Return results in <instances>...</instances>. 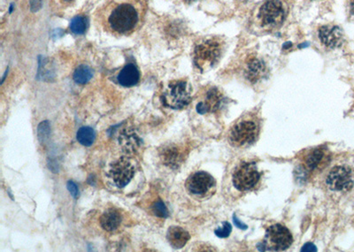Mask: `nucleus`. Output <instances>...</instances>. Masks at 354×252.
Segmentation results:
<instances>
[{
	"label": "nucleus",
	"instance_id": "nucleus-1",
	"mask_svg": "<svg viewBox=\"0 0 354 252\" xmlns=\"http://www.w3.org/2000/svg\"><path fill=\"white\" fill-rule=\"evenodd\" d=\"M144 12L143 0H109L97 15L108 32L128 36L139 28Z\"/></svg>",
	"mask_w": 354,
	"mask_h": 252
},
{
	"label": "nucleus",
	"instance_id": "nucleus-2",
	"mask_svg": "<svg viewBox=\"0 0 354 252\" xmlns=\"http://www.w3.org/2000/svg\"><path fill=\"white\" fill-rule=\"evenodd\" d=\"M222 45L217 38L207 39L198 43L194 50V64L200 70L214 67L219 61Z\"/></svg>",
	"mask_w": 354,
	"mask_h": 252
},
{
	"label": "nucleus",
	"instance_id": "nucleus-3",
	"mask_svg": "<svg viewBox=\"0 0 354 252\" xmlns=\"http://www.w3.org/2000/svg\"><path fill=\"white\" fill-rule=\"evenodd\" d=\"M260 131L257 122L254 120L245 119L236 122L232 126L228 140L235 147L247 146L256 141Z\"/></svg>",
	"mask_w": 354,
	"mask_h": 252
},
{
	"label": "nucleus",
	"instance_id": "nucleus-4",
	"mask_svg": "<svg viewBox=\"0 0 354 252\" xmlns=\"http://www.w3.org/2000/svg\"><path fill=\"white\" fill-rule=\"evenodd\" d=\"M287 7L283 0H266L259 11L262 25L268 29L278 28L286 18Z\"/></svg>",
	"mask_w": 354,
	"mask_h": 252
},
{
	"label": "nucleus",
	"instance_id": "nucleus-5",
	"mask_svg": "<svg viewBox=\"0 0 354 252\" xmlns=\"http://www.w3.org/2000/svg\"><path fill=\"white\" fill-rule=\"evenodd\" d=\"M161 100L165 106L172 109H182L191 100L190 88L184 81H177L169 84L165 90Z\"/></svg>",
	"mask_w": 354,
	"mask_h": 252
},
{
	"label": "nucleus",
	"instance_id": "nucleus-6",
	"mask_svg": "<svg viewBox=\"0 0 354 252\" xmlns=\"http://www.w3.org/2000/svg\"><path fill=\"white\" fill-rule=\"evenodd\" d=\"M293 237L287 227L280 224L273 225L266 231L263 240V250L272 252H283L291 246Z\"/></svg>",
	"mask_w": 354,
	"mask_h": 252
},
{
	"label": "nucleus",
	"instance_id": "nucleus-7",
	"mask_svg": "<svg viewBox=\"0 0 354 252\" xmlns=\"http://www.w3.org/2000/svg\"><path fill=\"white\" fill-rule=\"evenodd\" d=\"M261 173L258 171L257 167L254 163L244 162L241 163L236 171L233 173V184L236 189L241 191L250 190L255 187L260 181Z\"/></svg>",
	"mask_w": 354,
	"mask_h": 252
},
{
	"label": "nucleus",
	"instance_id": "nucleus-8",
	"mask_svg": "<svg viewBox=\"0 0 354 252\" xmlns=\"http://www.w3.org/2000/svg\"><path fill=\"white\" fill-rule=\"evenodd\" d=\"M215 186L216 182L213 176L203 171L191 174L186 181V189L189 193L200 198L213 195Z\"/></svg>",
	"mask_w": 354,
	"mask_h": 252
},
{
	"label": "nucleus",
	"instance_id": "nucleus-9",
	"mask_svg": "<svg viewBox=\"0 0 354 252\" xmlns=\"http://www.w3.org/2000/svg\"><path fill=\"white\" fill-rule=\"evenodd\" d=\"M326 183L334 191L347 192L354 187V173L346 167H335L329 172Z\"/></svg>",
	"mask_w": 354,
	"mask_h": 252
},
{
	"label": "nucleus",
	"instance_id": "nucleus-10",
	"mask_svg": "<svg viewBox=\"0 0 354 252\" xmlns=\"http://www.w3.org/2000/svg\"><path fill=\"white\" fill-rule=\"evenodd\" d=\"M108 174L118 188H124L134 177L135 168L127 159L122 158L111 164Z\"/></svg>",
	"mask_w": 354,
	"mask_h": 252
},
{
	"label": "nucleus",
	"instance_id": "nucleus-11",
	"mask_svg": "<svg viewBox=\"0 0 354 252\" xmlns=\"http://www.w3.org/2000/svg\"><path fill=\"white\" fill-rule=\"evenodd\" d=\"M319 38L325 46L333 49L341 46L344 42V34L337 26H322L319 30Z\"/></svg>",
	"mask_w": 354,
	"mask_h": 252
},
{
	"label": "nucleus",
	"instance_id": "nucleus-12",
	"mask_svg": "<svg viewBox=\"0 0 354 252\" xmlns=\"http://www.w3.org/2000/svg\"><path fill=\"white\" fill-rule=\"evenodd\" d=\"M222 101V95L217 88H212L208 90L205 100L199 102L197 105V112L198 114H205L214 113L219 109Z\"/></svg>",
	"mask_w": 354,
	"mask_h": 252
},
{
	"label": "nucleus",
	"instance_id": "nucleus-13",
	"mask_svg": "<svg viewBox=\"0 0 354 252\" xmlns=\"http://www.w3.org/2000/svg\"><path fill=\"white\" fill-rule=\"evenodd\" d=\"M140 74L134 64H128L119 73L117 80L123 87H132L138 84Z\"/></svg>",
	"mask_w": 354,
	"mask_h": 252
},
{
	"label": "nucleus",
	"instance_id": "nucleus-14",
	"mask_svg": "<svg viewBox=\"0 0 354 252\" xmlns=\"http://www.w3.org/2000/svg\"><path fill=\"white\" fill-rule=\"evenodd\" d=\"M190 238V234L181 227H170L167 233V239L174 249L184 247Z\"/></svg>",
	"mask_w": 354,
	"mask_h": 252
},
{
	"label": "nucleus",
	"instance_id": "nucleus-15",
	"mask_svg": "<svg viewBox=\"0 0 354 252\" xmlns=\"http://www.w3.org/2000/svg\"><path fill=\"white\" fill-rule=\"evenodd\" d=\"M122 223V215L118 210L109 209L105 211L100 217V225L106 231L112 232L116 230Z\"/></svg>",
	"mask_w": 354,
	"mask_h": 252
},
{
	"label": "nucleus",
	"instance_id": "nucleus-16",
	"mask_svg": "<svg viewBox=\"0 0 354 252\" xmlns=\"http://www.w3.org/2000/svg\"><path fill=\"white\" fill-rule=\"evenodd\" d=\"M266 73V67L262 60L253 59L250 60L247 68L245 70V76L251 83H257L264 76Z\"/></svg>",
	"mask_w": 354,
	"mask_h": 252
},
{
	"label": "nucleus",
	"instance_id": "nucleus-17",
	"mask_svg": "<svg viewBox=\"0 0 354 252\" xmlns=\"http://www.w3.org/2000/svg\"><path fill=\"white\" fill-rule=\"evenodd\" d=\"M120 144L128 153L134 152L141 144V139L133 131L124 130L120 135Z\"/></svg>",
	"mask_w": 354,
	"mask_h": 252
},
{
	"label": "nucleus",
	"instance_id": "nucleus-18",
	"mask_svg": "<svg viewBox=\"0 0 354 252\" xmlns=\"http://www.w3.org/2000/svg\"><path fill=\"white\" fill-rule=\"evenodd\" d=\"M324 152L320 149L312 151L308 153V155L306 158L305 160L306 167L309 171H313L320 167L321 162L324 161Z\"/></svg>",
	"mask_w": 354,
	"mask_h": 252
},
{
	"label": "nucleus",
	"instance_id": "nucleus-19",
	"mask_svg": "<svg viewBox=\"0 0 354 252\" xmlns=\"http://www.w3.org/2000/svg\"><path fill=\"white\" fill-rule=\"evenodd\" d=\"M77 140L78 142L86 147L91 146L96 139V132L92 127L83 126L77 132Z\"/></svg>",
	"mask_w": 354,
	"mask_h": 252
},
{
	"label": "nucleus",
	"instance_id": "nucleus-20",
	"mask_svg": "<svg viewBox=\"0 0 354 252\" xmlns=\"http://www.w3.org/2000/svg\"><path fill=\"white\" fill-rule=\"evenodd\" d=\"M92 76L93 70L90 67L87 65H81L76 67L73 79L77 84H86L91 80Z\"/></svg>",
	"mask_w": 354,
	"mask_h": 252
},
{
	"label": "nucleus",
	"instance_id": "nucleus-21",
	"mask_svg": "<svg viewBox=\"0 0 354 252\" xmlns=\"http://www.w3.org/2000/svg\"><path fill=\"white\" fill-rule=\"evenodd\" d=\"M161 157L163 159L164 164L168 165L169 167H173L174 165L178 164L180 160V154L177 148H166L162 152Z\"/></svg>",
	"mask_w": 354,
	"mask_h": 252
},
{
	"label": "nucleus",
	"instance_id": "nucleus-22",
	"mask_svg": "<svg viewBox=\"0 0 354 252\" xmlns=\"http://www.w3.org/2000/svg\"><path fill=\"white\" fill-rule=\"evenodd\" d=\"M70 30L76 35H83L87 29V20L85 16H76L70 21Z\"/></svg>",
	"mask_w": 354,
	"mask_h": 252
},
{
	"label": "nucleus",
	"instance_id": "nucleus-23",
	"mask_svg": "<svg viewBox=\"0 0 354 252\" xmlns=\"http://www.w3.org/2000/svg\"><path fill=\"white\" fill-rule=\"evenodd\" d=\"M51 125L48 121L41 122L38 126V137L41 144H44L50 138Z\"/></svg>",
	"mask_w": 354,
	"mask_h": 252
},
{
	"label": "nucleus",
	"instance_id": "nucleus-24",
	"mask_svg": "<svg viewBox=\"0 0 354 252\" xmlns=\"http://www.w3.org/2000/svg\"><path fill=\"white\" fill-rule=\"evenodd\" d=\"M152 211H153L154 214L156 215L157 217L163 218L169 217V210H168L167 206H165L164 203L161 200L157 201L152 206Z\"/></svg>",
	"mask_w": 354,
	"mask_h": 252
},
{
	"label": "nucleus",
	"instance_id": "nucleus-25",
	"mask_svg": "<svg viewBox=\"0 0 354 252\" xmlns=\"http://www.w3.org/2000/svg\"><path fill=\"white\" fill-rule=\"evenodd\" d=\"M232 231L231 225L228 222H224L222 227L217 228L215 231V235L220 238H226L230 235Z\"/></svg>",
	"mask_w": 354,
	"mask_h": 252
},
{
	"label": "nucleus",
	"instance_id": "nucleus-26",
	"mask_svg": "<svg viewBox=\"0 0 354 252\" xmlns=\"http://www.w3.org/2000/svg\"><path fill=\"white\" fill-rule=\"evenodd\" d=\"M67 188H68L69 193L71 194L72 197L77 199L79 198V189L77 187V185L74 182V181H69L67 184Z\"/></svg>",
	"mask_w": 354,
	"mask_h": 252
},
{
	"label": "nucleus",
	"instance_id": "nucleus-27",
	"mask_svg": "<svg viewBox=\"0 0 354 252\" xmlns=\"http://www.w3.org/2000/svg\"><path fill=\"white\" fill-rule=\"evenodd\" d=\"M30 10L33 13L38 12L43 5V0H30Z\"/></svg>",
	"mask_w": 354,
	"mask_h": 252
},
{
	"label": "nucleus",
	"instance_id": "nucleus-28",
	"mask_svg": "<svg viewBox=\"0 0 354 252\" xmlns=\"http://www.w3.org/2000/svg\"><path fill=\"white\" fill-rule=\"evenodd\" d=\"M317 249L314 245L312 244H305L303 246V248L301 249V252H316Z\"/></svg>",
	"mask_w": 354,
	"mask_h": 252
},
{
	"label": "nucleus",
	"instance_id": "nucleus-29",
	"mask_svg": "<svg viewBox=\"0 0 354 252\" xmlns=\"http://www.w3.org/2000/svg\"><path fill=\"white\" fill-rule=\"evenodd\" d=\"M234 223H235L236 227H239L241 229H246L247 228V226L245 225L244 223L241 222L240 220L236 218V216H234Z\"/></svg>",
	"mask_w": 354,
	"mask_h": 252
},
{
	"label": "nucleus",
	"instance_id": "nucleus-30",
	"mask_svg": "<svg viewBox=\"0 0 354 252\" xmlns=\"http://www.w3.org/2000/svg\"><path fill=\"white\" fill-rule=\"evenodd\" d=\"M349 9H350L351 15L354 17V0H351Z\"/></svg>",
	"mask_w": 354,
	"mask_h": 252
},
{
	"label": "nucleus",
	"instance_id": "nucleus-31",
	"mask_svg": "<svg viewBox=\"0 0 354 252\" xmlns=\"http://www.w3.org/2000/svg\"><path fill=\"white\" fill-rule=\"evenodd\" d=\"M7 73H8V69L5 71V73H4V76H3V78H2V84L4 83V79H5V76H6V75H7Z\"/></svg>",
	"mask_w": 354,
	"mask_h": 252
},
{
	"label": "nucleus",
	"instance_id": "nucleus-32",
	"mask_svg": "<svg viewBox=\"0 0 354 252\" xmlns=\"http://www.w3.org/2000/svg\"><path fill=\"white\" fill-rule=\"evenodd\" d=\"M13 4H11V5H10V10H9V12H10V13H12V12H13Z\"/></svg>",
	"mask_w": 354,
	"mask_h": 252
},
{
	"label": "nucleus",
	"instance_id": "nucleus-33",
	"mask_svg": "<svg viewBox=\"0 0 354 252\" xmlns=\"http://www.w3.org/2000/svg\"><path fill=\"white\" fill-rule=\"evenodd\" d=\"M185 2H187V3H191V2H194V1H197V0H184Z\"/></svg>",
	"mask_w": 354,
	"mask_h": 252
},
{
	"label": "nucleus",
	"instance_id": "nucleus-34",
	"mask_svg": "<svg viewBox=\"0 0 354 252\" xmlns=\"http://www.w3.org/2000/svg\"><path fill=\"white\" fill-rule=\"evenodd\" d=\"M64 2H71L72 0H63Z\"/></svg>",
	"mask_w": 354,
	"mask_h": 252
}]
</instances>
